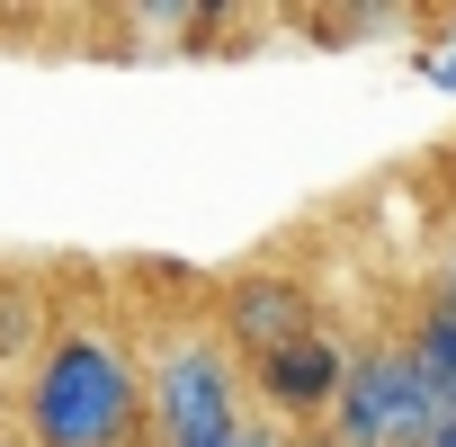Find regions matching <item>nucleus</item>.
Wrapping results in <instances>:
<instances>
[{"mask_svg": "<svg viewBox=\"0 0 456 447\" xmlns=\"http://www.w3.org/2000/svg\"><path fill=\"white\" fill-rule=\"evenodd\" d=\"M19 411H28V447H134L143 376L126 367L117 340L63 331V340H45V358L28 367Z\"/></svg>", "mask_w": 456, "mask_h": 447, "instance_id": "f257e3e1", "label": "nucleus"}, {"mask_svg": "<svg viewBox=\"0 0 456 447\" xmlns=\"http://www.w3.org/2000/svg\"><path fill=\"white\" fill-rule=\"evenodd\" d=\"M438 420H447V411L429 402L411 349H367V358H349V376H340V394H331V438H340V447H429Z\"/></svg>", "mask_w": 456, "mask_h": 447, "instance_id": "f03ea898", "label": "nucleus"}, {"mask_svg": "<svg viewBox=\"0 0 456 447\" xmlns=\"http://www.w3.org/2000/svg\"><path fill=\"white\" fill-rule=\"evenodd\" d=\"M143 420H152L161 447H224L242 429V385H233V367H224V349L179 340L152 367V385H143Z\"/></svg>", "mask_w": 456, "mask_h": 447, "instance_id": "7ed1b4c3", "label": "nucleus"}, {"mask_svg": "<svg viewBox=\"0 0 456 447\" xmlns=\"http://www.w3.org/2000/svg\"><path fill=\"white\" fill-rule=\"evenodd\" d=\"M340 376H349V358L331 349V331H305V340H287V349H269V358H260V394H269L278 411H296V420L331 411Z\"/></svg>", "mask_w": 456, "mask_h": 447, "instance_id": "20e7f679", "label": "nucleus"}, {"mask_svg": "<svg viewBox=\"0 0 456 447\" xmlns=\"http://www.w3.org/2000/svg\"><path fill=\"white\" fill-rule=\"evenodd\" d=\"M224 331H233L251 358H269V349H287V340L314 331V305H305L296 278H242L233 296H224Z\"/></svg>", "mask_w": 456, "mask_h": 447, "instance_id": "39448f33", "label": "nucleus"}, {"mask_svg": "<svg viewBox=\"0 0 456 447\" xmlns=\"http://www.w3.org/2000/svg\"><path fill=\"white\" fill-rule=\"evenodd\" d=\"M403 349H411V367H420L429 402L456 420V313H447V305H429V313H420V331H411Z\"/></svg>", "mask_w": 456, "mask_h": 447, "instance_id": "423d86ee", "label": "nucleus"}, {"mask_svg": "<svg viewBox=\"0 0 456 447\" xmlns=\"http://www.w3.org/2000/svg\"><path fill=\"white\" fill-rule=\"evenodd\" d=\"M233 447H287V438H278V429H260V420H242V429H233Z\"/></svg>", "mask_w": 456, "mask_h": 447, "instance_id": "0eeeda50", "label": "nucleus"}, {"mask_svg": "<svg viewBox=\"0 0 456 447\" xmlns=\"http://www.w3.org/2000/svg\"><path fill=\"white\" fill-rule=\"evenodd\" d=\"M429 81H438V90H456V54H429Z\"/></svg>", "mask_w": 456, "mask_h": 447, "instance_id": "6e6552de", "label": "nucleus"}, {"mask_svg": "<svg viewBox=\"0 0 456 447\" xmlns=\"http://www.w3.org/2000/svg\"><path fill=\"white\" fill-rule=\"evenodd\" d=\"M438 305H447V313H456V260H447V278H438Z\"/></svg>", "mask_w": 456, "mask_h": 447, "instance_id": "1a4fd4ad", "label": "nucleus"}, {"mask_svg": "<svg viewBox=\"0 0 456 447\" xmlns=\"http://www.w3.org/2000/svg\"><path fill=\"white\" fill-rule=\"evenodd\" d=\"M296 447H340V438H331V429H305V438H296Z\"/></svg>", "mask_w": 456, "mask_h": 447, "instance_id": "9d476101", "label": "nucleus"}, {"mask_svg": "<svg viewBox=\"0 0 456 447\" xmlns=\"http://www.w3.org/2000/svg\"><path fill=\"white\" fill-rule=\"evenodd\" d=\"M429 447H456V420H438V438H429Z\"/></svg>", "mask_w": 456, "mask_h": 447, "instance_id": "9b49d317", "label": "nucleus"}]
</instances>
